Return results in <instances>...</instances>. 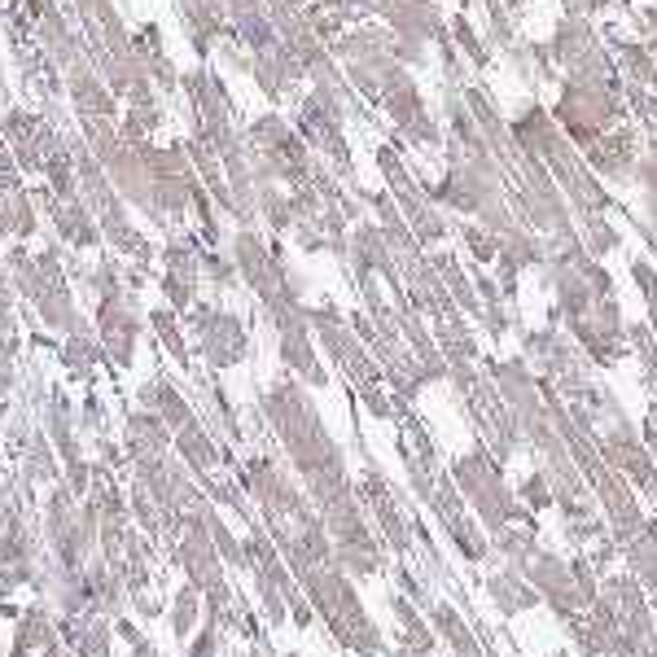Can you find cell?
Returning a JSON list of instances; mask_svg holds the SVG:
<instances>
[{
	"label": "cell",
	"instance_id": "277c9868",
	"mask_svg": "<svg viewBox=\"0 0 657 657\" xmlns=\"http://www.w3.org/2000/svg\"><path fill=\"white\" fill-rule=\"evenodd\" d=\"M149 325H154V333L163 337V346H167L180 364H189V350H185V337H180V325H176V312H171V308L149 312Z\"/></svg>",
	"mask_w": 657,
	"mask_h": 657
},
{
	"label": "cell",
	"instance_id": "8992f818",
	"mask_svg": "<svg viewBox=\"0 0 657 657\" xmlns=\"http://www.w3.org/2000/svg\"><path fill=\"white\" fill-rule=\"evenodd\" d=\"M215 649H220V636H215V627H207L202 641L193 645V657H215Z\"/></svg>",
	"mask_w": 657,
	"mask_h": 657
},
{
	"label": "cell",
	"instance_id": "52a82bcc",
	"mask_svg": "<svg viewBox=\"0 0 657 657\" xmlns=\"http://www.w3.org/2000/svg\"><path fill=\"white\" fill-rule=\"evenodd\" d=\"M9 657H40V654H31V649H22V645H13V649H9Z\"/></svg>",
	"mask_w": 657,
	"mask_h": 657
},
{
	"label": "cell",
	"instance_id": "6da1fadb",
	"mask_svg": "<svg viewBox=\"0 0 657 657\" xmlns=\"http://www.w3.org/2000/svg\"><path fill=\"white\" fill-rule=\"evenodd\" d=\"M193 333H198V346L211 359V368H229V364L246 359V350H250L246 325L233 312H220V308H207V303L193 308Z\"/></svg>",
	"mask_w": 657,
	"mask_h": 657
},
{
	"label": "cell",
	"instance_id": "5b68a950",
	"mask_svg": "<svg viewBox=\"0 0 657 657\" xmlns=\"http://www.w3.org/2000/svg\"><path fill=\"white\" fill-rule=\"evenodd\" d=\"M193 614H198V592H193V588H185V592H180V601H176V614H171V623H176V636H189V627H193Z\"/></svg>",
	"mask_w": 657,
	"mask_h": 657
},
{
	"label": "cell",
	"instance_id": "3957f363",
	"mask_svg": "<svg viewBox=\"0 0 657 657\" xmlns=\"http://www.w3.org/2000/svg\"><path fill=\"white\" fill-rule=\"evenodd\" d=\"M53 641H57V632H53L48 610H44L40 601L26 605V614L18 619V636H13V645H22V649H31V654H44Z\"/></svg>",
	"mask_w": 657,
	"mask_h": 657
},
{
	"label": "cell",
	"instance_id": "7a4b0ae2",
	"mask_svg": "<svg viewBox=\"0 0 657 657\" xmlns=\"http://www.w3.org/2000/svg\"><path fill=\"white\" fill-rule=\"evenodd\" d=\"M97 337L105 346V359L127 368L136 355V337H141V312L132 303V294H114V299H97Z\"/></svg>",
	"mask_w": 657,
	"mask_h": 657
}]
</instances>
